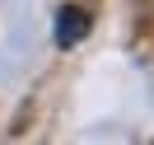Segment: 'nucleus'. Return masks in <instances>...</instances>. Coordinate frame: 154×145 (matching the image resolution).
<instances>
[{"label":"nucleus","mask_w":154,"mask_h":145,"mask_svg":"<svg viewBox=\"0 0 154 145\" xmlns=\"http://www.w3.org/2000/svg\"><path fill=\"white\" fill-rule=\"evenodd\" d=\"M89 24H94L89 10H79V5H61V10H56V42H61V47H75V42L89 33Z\"/></svg>","instance_id":"nucleus-1"}]
</instances>
